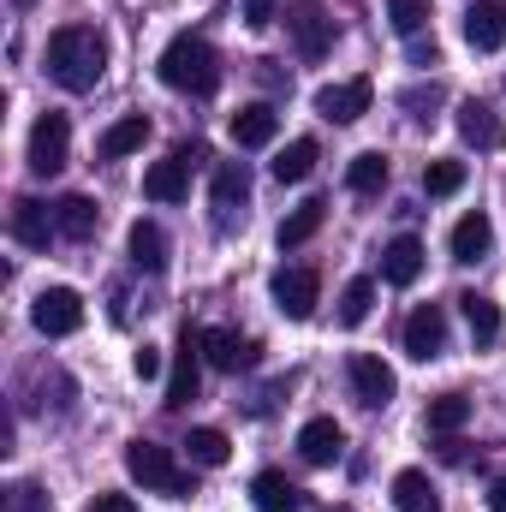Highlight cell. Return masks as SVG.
Listing matches in <instances>:
<instances>
[{"label": "cell", "instance_id": "8d00e7d4", "mask_svg": "<svg viewBox=\"0 0 506 512\" xmlns=\"http://www.w3.org/2000/svg\"><path fill=\"white\" fill-rule=\"evenodd\" d=\"M399 102H405V108H411V120H435V114H429V108H435V102H441V84H417V90H405V96H399Z\"/></svg>", "mask_w": 506, "mask_h": 512}, {"label": "cell", "instance_id": "7a4b0ae2", "mask_svg": "<svg viewBox=\"0 0 506 512\" xmlns=\"http://www.w3.org/2000/svg\"><path fill=\"white\" fill-rule=\"evenodd\" d=\"M155 66H161V84L179 90V96H215V84H221V54L203 36H191V30L173 36Z\"/></svg>", "mask_w": 506, "mask_h": 512}, {"label": "cell", "instance_id": "f35d334b", "mask_svg": "<svg viewBox=\"0 0 506 512\" xmlns=\"http://www.w3.org/2000/svg\"><path fill=\"white\" fill-rule=\"evenodd\" d=\"M131 370H137L143 382H155V376H161V352H155V346H143V352L131 358Z\"/></svg>", "mask_w": 506, "mask_h": 512}, {"label": "cell", "instance_id": "2e32d148", "mask_svg": "<svg viewBox=\"0 0 506 512\" xmlns=\"http://www.w3.org/2000/svg\"><path fill=\"white\" fill-rule=\"evenodd\" d=\"M54 233H60V221L48 215V203H36V197H18V203H12V239H18V245L48 251Z\"/></svg>", "mask_w": 506, "mask_h": 512}, {"label": "cell", "instance_id": "f546056e", "mask_svg": "<svg viewBox=\"0 0 506 512\" xmlns=\"http://www.w3.org/2000/svg\"><path fill=\"white\" fill-rule=\"evenodd\" d=\"M131 262L149 268V274L167 268V233H161L155 221H131Z\"/></svg>", "mask_w": 506, "mask_h": 512}, {"label": "cell", "instance_id": "52a82bcc", "mask_svg": "<svg viewBox=\"0 0 506 512\" xmlns=\"http://www.w3.org/2000/svg\"><path fill=\"white\" fill-rule=\"evenodd\" d=\"M66 155H72V126H66V114H42V120L30 126V173L54 179V173L66 167Z\"/></svg>", "mask_w": 506, "mask_h": 512}, {"label": "cell", "instance_id": "6da1fadb", "mask_svg": "<svg viewBox=\"0 0 506 512\" xmlns=\"http://www.w3.org/2000/svg\"><path fill=\"white\" fill-rule=\"evenodd\" d=\"M102 72H108V42H102L96 24H60L48 36V78L60 90L84 96V90L102 84Z\"/></svg>", "mask_w": 506, "mask_h": 512}, {"label": "cell", "instance_id": "7bdbcfd3", "mask_svg": "<svg viewBox=\"0 0 506 512\" xmlns=\"http://www.w3.org/2000/svg\"><path fill=\"white\" fill-rule=\"evenodd\" d=\"M340 512H352V507H340Z\"/></svg>", "mask_w": 506, "mask_h": 512}, {"label": "cell", "instance_id": "30bf717a", "mask_svg": "<svg viewBox=\"0 0 506 512\" xmlns=\"http://www.w3.org/2000/svg\"><path fill=\"white\" fill-rule=\"evenodd\" d=\"M316 298H322L316 268H280V274H274V304H280V316L310 322V316H316Z\"/></svg>", "mask_w": 506, "mask_h": 512}, {"label": "cell", "instance_id": "74e56055", "mask_svg": "<svg viewBox=\"0 0 506 512\" xmlns=\"http://www.w3.org/2000/svg\"><path fill=\"white\" fill-rule=\"evenodd\" d=\"M274 18H280V0H245V24L251 30H268Z\"/></svg>", "mask_w": 506, "mask_h": 512}, {"label": "cell", "instance_id": "9c48e42d", "mask_svg": "<svg viewBox=\"0 0 506 512\" xmlns=\"http://www.w3.org/2000/svg\"><path fill=\"white\" fill-rule=\"evenodd\" d=\"M197 340H203V358H209L215 370H227V376L256 370V358H262V346H256L251 334H233V328H203Z\"/></svg>", "mask_w": 506, "mask_h": 512}, {"label": "cell", "instance_id": "d4e9b609", "mask_svg": "<svg viewBox=\"0 0 506 512\" xmlns=\"http://www.w3.org/2000/svg\"><path fill=\"white\" fill-rule=\"evenodd\" d=\"M393 507L399 512H441V495L423 471H399L393 477Z\"/></svg>", "mask_w": 506, "mask_h": 512}, {"label": "cell", "instance_id": "9a60e30c", "mask_svg": "<svg viewBox=\"0 0 506 512\" xmlns=\"http://www.w3.org/2000/svg\"><path fill=\"white\" fill-rule=\"evenodd\" d=\"M465 42L477 48V54H495L506 42V0H477V6H465Z\"/></svg>", "mask_w": 506, "mask_h": 512}, {"label": "cell", "instance_id": "8fae6325", "mask_svg": "<svg viewBox=\"0 0 506 512\" xmlns=\"http://www.w3.org/2000/svg\"><path fill=\"white\" fill-rule=\"evenodd\" d=\"M405 352H411L417 364H429V358L447 352V310H441V304H417V310L405 316Z\"/></svg>", "mask_w": 506, "mask_h": 512}, {"label": "cell", "instance_id": "ab89813d", "mask_svg": "<svg viewBox=\"0 0 506 512\" xmlns=\"http://www.w3.org/2000/svg\"><path fill=\"white\" fill-rule=\"evenodd\" d=\"M84 512H137V501H131V495H96Z\"/></svg>", "mask_w": 506, "mask_h": 512}, {"label": "cell", "instance_id": "44dd1931", "mask_svg": "<svg viewBox=\"0 0 506 512\" xmlns=\"http://www.w3.org/2000/svg\"><path fill=\"white\" fill-rule=\"evenodd\" d=\"M322 221H328V203H322V197L298 203V209L280 221V233H274V239H280V251H298V245H310V239L322 233Z\"/></svg>", "mask_w": 506, "mask_h": 512}, {"label": "cell", "instance_id": "60d3db41", "mask_svg": "<svg viewBox=\"0 0 506 512\" xmlns=\"http://www.w3.org/2000/svg\"><path fill=\"white\" fill-rule=\"evenodd\" d=\"M411 42H417V36H411ZM435 60H441L435 42H417V48H411V66H435Z\"/></svg>", "mask_w": 506, "mask_h": 512}, {"label": "cell", "instance_id": "83f0119b", "mask_svg": "<svg viewBox=\"0 0 506 512\" xmlns=\"http://www.w3.org/2000/svg\"><path fill=\"white\" fill-rule=\"evenodd\" d=\"M54 221H60L66 239H90V233L102 227V209H96L90 197H60V203H54Z\"/></svg>", "mask_w": 506, "mask_h": 512}, {"label": "cell", "instance_id": "7c38bea8", "mask_svg": "<svg viewBox=\"0 0 506 512\" xmlns=\"http://www.w3.org/2000/svg\"><path fill=\"white\" fill-rule=\"evenodd\" d=\"M197 382H203V340L185 328V334H179V352H173V376H167V405L185 411V405L197 399Z\"/></svg>", "mask_w": 506, "mask_h": 512}, {"label": "cell", "instance_id": "836d02e7", "mask_svg": "<svg viewBox=\"0 0 506 512\" xmlns=\"http://www.w3.org/2000/svg\"><path fill=\"white\" fill-rule=\"evenodd\" d=\"M423 191H429V197L465 191V161H429V167H423Z\"/></svg>", "mask_w": 506, "mask_h": 512}, {"label": "cell", "instance_id": "ac0fdd59", "mask_svg": "<svg viewBox=\"0 0 506 512\" xmlns=\"http://www.w3.org/2000/svg\"><path fill=\"white\" fill-rule=\"evenodd\" d=\"M459 137H465L471 149H501L506 126H501V114H495L489 102H459Z\"/></svg>", "mask_w": 506, "mask_h": 512}, {"label": "cell", "instance_id": "e575fe53", "mask_svg": "<svg viewBox=\"0 0 506 512\" xmlns=\"http://www.w3.org/2000/svg\"><path fill=\"white\" fill-rule=\"evenodd\" d=\"M387 18H393L399 36H423V24H429V0H387Z\"/></svg>", "mask_w": 506, "mask_h": 512}, {"label": "cell", "instance_id": "5b68a950", "mask_svg": "<svg viewBox=\"0 0 506 512\" xmlns=\"http://www.w3.org/2000/svg\"><path fill=\"white\" fill-rule=\"evenodd\" d=\"M30 322H36V334H48V340L78 334V328H84V298H78L72 286H48V292H36Z\"/></svg>", "mask_w": 506, "mask_h": 512}, {"label": "cell", "instance_id": "d6a6232c", "mask_svg": "<svg viewBox=\"0 0 506 512\" xmlns=\"http://www.w3.org/2000/svg\"><path fill=\"white\" fill-rule=\"evenodd\" d=\"M370 304H376V280H364V274H358V280H346V292H340V322H346V328H358V322L370 316Z\"/></svg>", "mask_w": 506, "mask_h": 512}, {"label": "cell", "instance_id": "4fadbf2b", "mask_svg": "<svg viewBox=\"0 0 506 512\" xmlns=\"http://www.w3.org/2000/svg\"><path fill=\"white\" fill-rule=\"evenodd\" d=\"M346 376H352V393H358V405H370V411H381L393 393H399V382H393V370L381 364L376 352H358L352 364H346Z\"/></svg>", "mask_w": 506, "mask_h": 512}, {"label": "cell", "instance_id": "8992f818", "mask_svg": "<svg viewBox=\"0 0 506 512\" xmlns=\"http://www.w3.org/2000/svg\"><path fill=\"white\" fill-rule=\"evenodd\" d=\"M286 30H292V42H298V54H304V60H322V54L334 48V36H340L322 0H298V6L286 12Z\"/></svg>", "mask_w": 506, "mask_h": 512}, {"label": "cell", "instance_id": "603a6c76", "mask_svg": "<svg viewBox=\"0 0 506 512\" xmlns=\"http://www.w3.org/2000/svg\"><path fill=\"white\" fill-rule=\"evenodd\" d=\"M381 274H387V286H411L417 274H423V239H393L387 256H381Z\"/></svg>", "mask_w": 506, "mask_h": 512}, {"label": "cell", "instance_id": "ba28073f", "mask_svg": "<svg viewBox=\"0 0 506 512\" xmlns=\"http://www.w3.org/2000/svg\"><path fill=\"white\" fill-rule=\"evenodd\" d=\"M370 102H376V84H370V78H346V84H322V90H316V114L334 120V126L364 120Z\"/></svg>", "mask_w": 506, "mask_h": 512}, {"label": "cell", "instance_id": "1f68e13d", "mask_svg": "<svg viewBox=\"0 0 506 512\" xmlns=\"http://www.w3.org/2000/svg\"><path fill=\"white\" fill-rule=\"evenodd\" d=\"M465 423H471V399H465V393L429 399V435H459Z\"/></svg>", "mask_w": 506, "mask_h": 512}, {"label": "cell", "instance_id": "5bb4252c", "mask_svg": "<svg viewBox=\"0 0 506 512\" xmlns=\"http://www.w3.org/2000/svg\"><path fill=\"white\" fill-rule=\"evenodd\" d=\"M209 197H215V221H221V227H233V209H245V203H251V167H245V161H221V167H215V191H209Z\"/></svg>", "mask_w": 506, "mask_h": 512}, {"label": "cell", "instance_id": "277c9868", "mask_svg": "<svg viewBox=\"0 0 506 512\" xmlns=\"http://www.w3.org/2000/svg\"><path fill=\"white\" fill-rule=\"evenodd\" d=\"M197 161H203V143H179L167 161H155V167L143 173V197H149V203H185Z\"/></svg>", "mask_w": 506, "mask_h": 512}, {"label": "cell", "instance_id": "484cf974", "mask_svg": "<svg viewBox=\"0 0 506 512\" xmlns=\"http://www.w3.org/2000/svg\"><path fill=\"white\" fill-rule=\"evenodd\" d=\"M143 143H149V120H143V114H126L120 126H108V131H102L96 155H102V161H120V155H131V149H143Z\"/></svg>", "mask_w": 506, "mask_h": 512}, {"label": "cell", "instance_id": "4316f807", "mask_svg": "<svg viewBox=\"0 0 506 512\" xmlns=\"http://www.w3.org/2000/svg\"><path fill=\"white\" fill-rule=\"evenodd\" d=\"M316 173V137H292L280 155H274V179L280 185H298V179H310Z\"/></svg>", "mask_w": 506, "mask_h": 512}, {"label": "cell", "instance_id": "b9f144b4", "mask_svg": "<svg viewBox=\"0 0 506 512\" xmlns=\"http://www.w3.org/2000/svg\"><path fill=\"white\" fill-rule=\"evenodd\" d=\"M489 512H506V477H495V483H489Z\"/></svg>", "mask_w": 506, "mask_h": 512}, {"label": "cell", "instance_id": "7402d4cb", "mask_svg": "<svg viewBox=\"0 0 506 512\" xmlns=\"http://www.w3.org/2000/svg\"><path fill=\"white\" fill-rule=\"evenodd\" d=\"M274 131H280V114H274L268 102H251V108L233 114V143H239V149H262V143H274Z\"/></svg>", "mask_w": 506, "mask_h": 512}, {"label": "cell", "instance_id": "d6986e66", "mask_svg": "<svg viewBox=\"0 0 506 512\" xmlns=\"http://www.w3.org/2000/svg\"><path fill=\"white\" fill-rule=\"evenodd\" d=\"M447 245H453V262H483L489 245H495V221H489L483 209H471V215L453 227V239H447Z\"/></svg>", "mask_w": 506, "mask_h": 512}, {"label": "cell", "instance_id": "4dcf8cb0", "mask_svg": "<svg viewBox=\"0 0 506 512\" xmlns=\"http://www.w3.org/2000/svg\"><path fill=\"white\" fill-rule=\"evenodd\" d=\"M185 459L203 465V471H215V465L233 459V441H227L221 429H191V435H185Z\"/></svg>", "mask_w": 506, "mask_h": 512}, {"label": "cell", "instance_id": "d590c367", "mask_svg": "<svg viewBox=\"0 0 506 512\" xmlns=\"http://www.w3.org/2000/svg\"><path fill=\"white\" fill-rule=\"evenodd\" d=\"M6 512H54V501H48L36 483H12V495H6Z\"/></svg>", "mask_w": 506, "mask_h": 512}, {"label": "cell", "instance_id": "ffe728a7", "mask_svg": "<svg viewBox=\"0 0 506 512\" xmlns=\"http://www.w3.org/2000/svg\"><path fill=\"white\" fill-rule=\"evenodd\" d=\"M251 501H256V512H298L304 507V489L286 471H262L251 483Z\"/></svg>", "mask_w": 506, "mask_h": 512}, {"label": "cell", "instance_id": "cb8c5ba5", "mask_svg": "<svg viewBox=\"0 0 506 512\" xmlns=\"http://www.w3.org/2000/svg\"><path fill=\"white\" fill-rule=\"evenodd\" d=\"M387 179H393V167H387V155H381V149L352 155V167H346V185H352L358 197H381V191H387Z\"/></svg>", "mask_w": 506, "mask_h": 512}, {"label": "cell", "instance_id": "e0dca14e", "mask_svg": "<svg viewBox=\"0 0 506 512\" xmlns=\"http://www.w3.org/2000/svg\"><path fill=\"white\" fill-rule=\"evenodd\" d=\"M298 453H304V465H334V459L346 453V429H340L334 417H310V423L298 429Z\"/></svg>", "mask_w": 506, "mask_h": 512}, {"label": "cell", "instance_id": "3957f363", "mask_svg": "<svg viewBox=\"0 0 506 512\" xmlns=\"http://www.w3.org/2000/svg\"><path fill=\"white\" fill-rule=\"evenodd\" d=\"M126 471L143 483V489H155V495H173V501H191V495H197L191 471H179V465H173V453H167V447H155V441H131V447H126Z\"/></svg>", "mask_w": 506, "mask_h": 512}, {"label": "cell", "instance_id": "f1b7e54d", "mask_svg": "<svg viewBox=\"0 0 506 512\" xmlns=\"http://www.w3.org/2000/svg\"><path fill=\"white\" fill-rule=\"evenodd\" d=\"M459 304H465L471 340H477V346H495V340H501V304H495V298H483V292H465Z\"/></svg>", "mask_w": 506, "mask_h": 512}]
</instances>
